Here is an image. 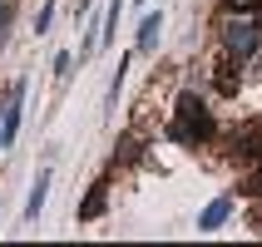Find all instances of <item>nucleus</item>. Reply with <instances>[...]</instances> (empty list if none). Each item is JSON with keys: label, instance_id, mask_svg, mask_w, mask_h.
I'll return each instance as SVG.
<instances>
[{"label": "nucleus", "instance_id": "nucleus-1", "mask_svg": "<svg viewBox=\"0 0 262 247\" xmlns=\"http://www.w3.org/2000/svg\"><path fill=\"white\" fill-rule=\"evenodd\" d=\"M168 139L183 144V148H198V144H208V139H218V119H213V109H208L193 89L178 94L173 119H168Z\"/></svg>", "mask_w": 262, "mask_h": 247}, {"label": "nucleus", "instance_id": "nucleus-2", "mask_svg": "<svg viewBox=\"0 0 262 247\" xmlns=\"http://www.w3.org/2000/svg\"><path fill=\"white\" fill-rule=\"evenodd\" d=\"M257 44H262V25L252 20L248 10H233L228 20H223V50H228V59L257 55Z\"/></svg>", "mask_w": 262, "mask_h": 247}, {"label": "nucleus", "instance_id": "nucleus-3", "mask_svg": "<svg viewBox=\"0 0 262 247\" xmlns=\"http://www.w3.org/2000/svg\"><path fill=\"white\" fill-rule=\"evenodd\" d=\"M20 119H25V79H15L10 94H5V119H0V144L10 148L15 133H20Z\"/></svg>", "mask_w": 262, "mask_h": 247}, {"label": "nucleus", "instance_id": "nucleus-4", "mask_svg": "<svg viewBox=\"0 0 262 247\" xmlns=\"http://www.w3.org/2000/svg\"><path fill=\"white\" fill-rule=\"evenodd\" d=\"M233 218V193H223V198H213V203L198 213V233H218L223 222Z\"/></svg>", "mask_w": 262, "mask_h": 247}, {"label": "nucleus", "instance_id": "nucleus-5", "mask_svg": "<svg viewBox=\"0 0 262 247\" xmlns=\"http://www.w3.org/2000/svg\"><path fill=\"white\" fill-rule=\"evenodd\" d=\"M50 203V168H40L35 173V183H30V203H25V222H40V208Z\"/></svg>", "mask_w": 262, "mask_h": 247}, {"label": "nucleus", "instance_id": "nucleus-6", "mask_svg": "<svg viewBox=\"0 0 262 247\" xmlns=\"http://www.w3.org/2000/svg\"><path fill=\"white\" fill-rule=\"evenodd\" d=\"M159 40H163V10H148L144 20H139V50H144V55H154V50H159Z\"/></svg>", "mask_w": 262, "mask_h": 247}, {"label": "nucleus", "instance_id": "nucleus-7", "mask_svg": "<svg viewBox=\"0 0 262 247\" xmlns=\"http://www.w3.org/2000/svg\"><path fill=\"white\" fill-rule=\"evenodd\" d=\"M104 208H109V183H104V178H99V183L89 188V198H84V203H79V222H94V218H99V213H104Z\"/></svg>", "mask_w": 262, "mask_h": 247}, {"label": "nucleus", "instance_id": "nucleus-8", "mask_svg": "<svg viewBox=\"0 0 262 247\" xmlns=\"http://www.w3.org/2000/svg\"><path fill=\"white\" fill-rule=\"evenodd\" d=\"M233 148L243 153V159H257V153H262V129H257V124H243V129L233 133Z\"/></svg>", "mask_w": 262, "mask_h": 247}, {"label": "nucleus", "instance_id": "nucleus-9", "mask_svg": "<svg viewBox=\"0 0 262 247\" xmlns=\"http://www.w3.org/2000/svg\"><path fill=\"white\" fill-rule=\"evenodd\" d=\"M119 10H124V0H109V15H104V30H99V44H114V30H119Z\"/></svg>", "mask_w": 262, "mask_h": 247}, {"label": "nucleus", "instance_id": "nucleus-10", "mask_svg": "<svg viewBox=\"0 0 262 247\" xmlns=\"http://www.w3.org/2000/svg\"><path fill=\"white\" fill-rule=\"evenodd\" d=\"M124 79H129V55L119 59V70H114V79H109V99H104V104H109V109H114V104H119V89H124Z\"/></svg>", "mask_w": 262, "mask_h": 247}, {"label": "nucleus", "instance_id": "nucleus-11", "mask_svg": "<svg viewBox=\"0 0 262 247\" xmlns=\"http://www.w3.org/2000/svg\"><path fill=\"white\" fill-rule=\"evenodd\" d=\"M50 25H55V0H45V5H40V15H35V30H40V35H45Z\"/></svg>", "mask_w": 262, "mask_h": 247}, {"label": "nucleus", "instance_id": "nucleus-12", "mask_svg": "<svg viewBox=\"0 0 262 247\" xmlns=\"http://www.w3.org/2000/svg\"><path fill=\"white\" fill-rule=\"evenodd\" d=\"M70 64H74V59H70V50H59V55H55V74H59V79L70 74Z\"/></svg>", "mask_w": 262, "mask_h": 247}, {"label": "nucleus", "instance_id": "nucleus-13", "mask_svg": "<svg viewBox=\"0 0 262 247\" xmlns=\"http://www.w3.org/2000/svg\"><path fill=\"white\" fill-rule=\"evenodd\" d=\"M5 25H10V0H0V44H5Z\"/></svg>", "mask_w": 262, "mask_h": 247}, {"label": "nucleus", "instance_id": "nucleus-14", "mask_svg": "<svg viewBox=\"0 0 262 247\" xmlns=\"http://www.w3.org/2000/svg\"><path fill=\"white\" fill-rule=\"evenodd\" d=\"M252 0H228V10H248Z\"/></svg>", "mask_w": 262, "mask_h": 247}, {"label": "nucleus", "instance_id": "nucleus-15", "mask_svg": "<svg viewBox=\"0 0 262 247\" xmlns=\"http://www.w3.org/2000/svg\"><path fill=\"white\" fill-rule=\"evenodd\" d=\"M0 148H5V144H0Z\"/></svg>", "mask_w": 262, "mask_h": 247}]
</instances>
